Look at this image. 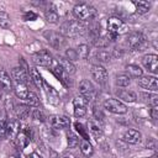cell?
Here are the masks:
<instances>
[{"mask_svg": "<svg viewBox=\"0 0 158 158\" xmlns=\"http://www.w3.org/2000/svg\"><path fill=\"white\" fill-rule=\"evenodd\" d=\"M85 26L81 21L75 20V21H68L62 25V33L69 37H75V36H81L85 32Z\"/></svg>", "mask_w": 158, "mask_h": 158, "instance_id": "1", "label": "cell"}, {"mask_svg": "<svg viewBox=\"0 0 158 158\" xmlns=\"http://www.w3.org/2000/svg\"><path fill=\"white\" fill-rule=\"evenodd\" d=\"M73 14L79 21H88V20H91L95 16L96 11L89 4H78V5L74 6Z\"/></svg>", "mask_w": 158, "mask_h": 158, "instance_id": "2", "label": "cell"}, {"mask_svg": "<svg viewBox=\"0 0 158 158\" xmlns=\"http://www.w3.org/2000/svg\"><path fill=\"white\" fill-rule=\"evenodd\" d=\"M32 60L36 65H40V67H49V65H52V62H53L52 56L46 49L36 52L32 56Z\"/></svg>", "mask_w": 158, "mask_h": 158, "instance_id": "3", "label": "cell"}, {"mask_svg": "<svg viewBox=\"0 0 158 158\" xmlns=\"http://www.w3.org/2000/svg\"><path fill=\"white\" fill-rule=\"evenodd\" d=\"M104 107L112 112V114H126L127 112V107L125 104H122L120 100L117 99H107L104 102Z\"/></svg>", "mask_w": 158, "mask_h": 158, "instance_id": "4", "label": "cell"}, {"mask_svg": "<svg viewBox=\"0 0 158 158\" xmlns=\"http://www.w3.org/2000/svg\"><path fill=\"white\" fill-rule=\"evenodd\" d=\"M107 30H109V33L118 36L120 33H122L126 30V25L118 17L112 16V17H109V20H107Z\"/></svg>", "mask_w": 158, "mask_h": 158, "instance_id": "5", "label": "cell"}, {"mask_svg": "<svg viewBox=\"0 0 158 158\" xmlns=\"http://www.w3.org/2000/svg\"><path fill=\"white\" fill-rule=\"evenodd\" d=\"M137 83L143 89H148V90H152V91H157V89H158V83H157V78L156 77L141 75V77H138Z\"/></svg>", "mask_w": 158, "mask_h": 158, "instance_id": "6", "label": "cell"}, {"mask_svg": "<svg viewBox=\"0 0 158 158\" xmlns=\"http://www.w3.org/2000/svg\"><path fill=\"white\" fill-rule=\"evenodd\" d=\"M91 77L95 81H98L99 84H104L107 79V72L106 69L102 67V65H99V64H95L91 67Z\"/></svg>", "mask_w": 158, "mask_h": 158, "instance_id": "7", "label": "cell"}, {"mask_svg": "<svg viewBox=\"0 0 158 158\" xmlns=\"http://www.w3.org/2000/svg\"><path fill=\"white\" fill-rule=\"evenodd\" d=\"M127 42H128L130 48L133 49V51H136V49H139V48L143 46V43H144V37H143V35L139 33V32H132V33L128 35Z\"/></svg>", "mask_w": 158, "mask_h": 158, "instance_id": "8", "label": "cell"}, {"mask_svg": "<svg viewBox=\"0 0 158 158\" xmlns=\"http://www.w3.org/2000/svg\"><path fill=\"white\" fill-rule=\"evenodd\" d=\"M142 63L153 74L158 73V57L156 54H146L142 58Z\"/></svg>", "mask_w": 158, "mask_h": 158, "instance_id": "9", "label": "cell"}, {"mask_svg": "<svg viewBox=\"0 0 158 158\" xmlns=\"http://www.w3.org/2000/svg\"><path fill=\"white\" fill-rule=\"evenodd\" d=\"M52 73L60 80V83L63 85H65V86H70L72 85V81L69 80V75L64 72V69L59 65V63H57V64H54L52 67Z\"/></svg>", "mask_w": 158, "mask_h": 158, "instance_id": "10", "label": "cell"}, {"mask_svg": "<svg viewBox=\"0 0 158 158\" xmlns=\"http://www.w3.org/2000/svg\"><path fill=\"white\" fill-rule=\"evenodd\" d=\"M44 36L47 37V40L51 43V46H53L57 49L60 48V47H63L64 43H65V40L63 38V36L59 35V33H57V32H52V31L51 32H46Z\"/></svg>", "mask_w": 158, "mask_h": 158, "instance_id": "11", "label": "cell"}, {"mask_svg": "<svg viewBox=\"0 0 158 158\" xmlns=\"http://www.w3.org/2000/svg\"><path fill=\"white\" fill-rule=\"evenodd\" d=\"M21 132V125L17 120H11L6 125V136H9L12 141H15Z\"/></svg>", "mask_w": 158, "mask_h": 158, "instance_id": "12", "label": "cell"}, {"mask_svg": "<svg viewBox=\"0 0 158 158\" xmlns=\"http://www.w3.org/2000/svg\"><path fill=\"white\" fill-rule=\"evenodd\" d=\"M11 77H12V79L17 83V84H27V81H28V78H27V73H26V70L23 69V68H21V67H16V68H14L12 70H11Z\"/></svg>", "mask_w": 158, "mask_h": 158, "instance_id": "13", "label": "cell"}, {"mask_svg": "<svg viewBox=\"0 0 158 158\" xmlns=\"http://www.w3.org/2000/svg\"><path fill=\"white\" fill-rule=\"evenodd\" d=\"M69 123H70V121H69V118H68L67 116L54 115V116L51 117V125H52V127H54V128H58V130L65 128V127L69 126Z\"/></svg>", "mask_w": 158, "mask_h": 158, "instance_id": "14", "label": "cell"}, {"mask_svg": "<svg viewBox=\"0 0 158 158\" xmlns=\"http://www.w3.org/2000/svg\"><path fill=\"white\" fill-rule=\"evenodd\" d=\"M123 141L131 144H136L141 141V132H138L137 130H128L123 135Z\"/></svg>", "mask_w": 158, "mask_h": 158, "instance_id": "15", "label": "cell"}, {"mask_svg": "<svg viewBox=\"0 0 158 158\" xmlns=\"http://www.w3.org/2000/svg\"><path fill=\"white\" fill-rule=\"evenodd\" d=\"M0 89L4 91L12 90V83H11L10 75L5 70H0Z\"/></svg>", "mask_w": 158, "mask_h": 158, "instance_id": "16", "label": "cell"}, {"mask_svg": "<svg viewBox=\"0 0 158 158\" xmlns=\"http://www.w3.org/2000/svg\"><path fill=\"white\" fill-rule=\"evenodd\" d=\"M79 93L89 100V96L94 93V85L89 80H81L79 84Z\"/></svg>", "mask_w": 158, "mask_h": 158, "instance_id": "17", "label": "cell"}, {"mask_svg": "<svg viewBox=\"0 0 158 158\" xmlns=\"http://www.w3.org/2000/svg\"><path fill=\"white\" fill-rule=\"evenodd\" d=\"M58 63H59V65L64 69V72H65L68 75H69V74H74V73H75V67H74V64H73L69 59L60 57V58L58 59Z\"/></svg>", "mask_w": 158, "mask_h": 158, "instance_id": "18", "label": "cell"}, {"mask_svg": "<svg viewBox=\"0 0 158 158\" xmlns=\"http://www.w3.org/2000/svg\"><path fill=\"white\" fill-rule=\"evenodd\" d=\"M133 5L136 6V11L138 14H141V15L148 12L149 9H151V4L148 1H143V0H141V1H133Z\"/></svg>", "mask_w": 158, "mask_h": 158, "instance_id": "19", "label": "cell"}, {"mask_svg": "<svg viewBox=\"0 0 158 158\" xmlns=\"http://www.w3.org/2000/svg\"><path fill=\"white\" fill-rule=\"evenodd\" d=\"M31 79H32V81H33V84L37 86V88H42L43 86V84H44V81H43V79H42V77H41V74H40V72L36 69V68H32L31 69Z\"/></svg>", "mask_w": 158, "mask_h": 158, "instance_id": "20", "label": "cell"}, {"mask_svg": "<svg viewBox=\"0 0 158 158\" xmlns=\"http://www.w3.org/2000/svg\"><path fill=\"white\" fill-rule=\"evenodd\" d=\"M117 95H118L122 100L128 101V102H133V101H136V99H137L136 94H135L133 91H128V90H120V91H117Z\"/></svg>", "mask_w": 158, "mask_h": 158, "instance_id": "21", "label": "cell"}, {"mask_svg": "<svg viewBox=\"0 0 158 158\" xmlns=\"http://www.w3.org/2000/svg\"><path fill=\"white\" fill-rule=\"evenodd\" d=\"M89 131L91 133V136L95 138V139H99L101 136H102V131L100 128V126L98 123H95L94 121H90L89 122Z\"/></svg>", "mask_w": 158, "mask_h": 158, "instance_id": "22", "label": "cell"}, {"mask_svg": "<svg viewBox=\"0 0 158 158\" xmlns=\"http://www.w3.org/2000/svg\"><path fill=\"white\" fill-rule=\"evenodd\" d=\"M30 106L28 105H19L16 107V115L19 118H27L30 116Z\"/></svg>", "mask_w": 158, "mask_h": 158, "instance_id": "23", "label": "cell"}, {"mask_svg": "<svg viewBox=\"0 0 158 158\" xmlns=\"http://www.w3.org/2000/svg\"><path fill=\"white\" fill-rule=\"evenodd\" d=\"M28 91H30V90L27 89V86H26L25 84H17L16 88H15V94H16V96L20 98V99H22V100L26 99Z\"/></svg>", "mask_w": 158, "mask_h": 158, "instance_id": "24", "label": "cell"}, {"mask_svg": "<svg viewBox=\"0 0 158 158\" xmlns=\"http://www.w3.org/2000/svg\"><path fill=\"white\" fill-rule=\"evenodd\" d=\"M80 151H81V153H83L84 156H86V157L91 156L93 152H94L93 146L89 143V141H85V139H83V141L80 142Z\"/></svg>", "mask_w": 158, "mask_h": 158, "instance_id": "25", "label": "cell"}, {"mask_svg": "<svg viewBox=\"0 0 158 158\" xmlns=\"http://www.w3.org/2000/svg\"><path fill=\"white\" fill-rule=\"evenodd\" d=\"M25 101H27L28 106H38L40 105V99H38V96L33 91H28Z\"/></svg>", "mask_w": 158, "mask_h": 158, "instance_id": "26", "label": "cell"}, {"mask_svg": "<svg viewBox=\"0 0 158 158\" xmlns=\"http://www.w3.org/2000/svg\"><path fill=\"white\" fill-rule=\"evenodd\" d=\"M130 83H131V79L126 74L117 75V78H116V85H118V86H128Z\"/></svg>", "mask_w": 158, "mask_h": 158, "instance_id": "27", "label": "cell"}, {"mask_svg": "<svg viewBox=\"0 0 158 158\" xmlns=\"http://www.w3.org/2000/svg\"><path fill=\"white\" fill-rule=\"evenodd\" d=\"M77 54H78V58L86 59L89 56V47L86 44H80L77 49Z\"/></svg>", "mask_w": 158, "mask_h": 158, "instance_id": "28", "label": "cell"}, {"mask_svg": "<svg viewBox=\"0 0 158 158\" xmlns=\"http://www.w3.org/2000/svg\"><path fill=\"white\" fill-rule=\"evenodd\" d=\"M10 25H11V22H10V16H9L6 12L1 11V12H0V27H2V28H9Z\"/></svg>", "mask_w": 158, "mask_h": 158, "instance_id": "29", "label": "cell"}, {"mask_svg": "<svg viewBox=\"0 0 158 158\" xmlns=\"http://www.w3.org/2000/svg\"><path fill=\"white\" fill-rule=\"evenodd\" d=\"M95 56H96L99 62H109L110 58H111V54L107 51H104V49H99Z\"/></svg>", "mask_w": 158, "mask_h": 158, "instance_id": "30", "label": "cell"}, {"mask_svg": "<svg viewBox=\"0 0 158 158\" xmlns=\"http://www.w3.org/2000/svg\"><path fill=\"white\" fill-rule=\"evenodd\" d=\"M79 144V138L73 133V132H68V146L69 148H75Z\"/></svg>", "mask_w": 158, "mask_h": 158, "instance_id": "31", "label": "cell"}, {"mask_svg": "<svg viewBox=\"0 0 158 158\" xmlns=\"http://www.w3.org/2000/svg\"><path fill=\"white\" fill-rule=\"evenodd\" d=\"M109 43H110V41L107 40V37H96V40H95V42H94V44H95L96 47H99L100 49L106 48V47L109 46Z\"/></svg>", "mask_w": 158, "mask_h": 158, "instance_id": "32", "label": "cell"}, {"mask_svg": "<svg viewBox=\"0 0 158 158\" xmlns=\"http://www.w3.org/2000/svg\"><path fill=\"white\" fill-rule=\"evenodd\" d=\"M127 70H128V73L131 74V75H133V77H141L142 75V69L138 67V65H135V64H130V65H127Z\"/></svg>", "mask_w": 158, "mask_h": 158, "instance_id": "33", "label": "cell"}, {"mask_svg": "<svg viewBox=\"0 0 158 158\" xmlns=\"http://www.w3.org/2000/svg\"><path fill=\"white\" fill-rule=\"evenodd\" d=\"M6 120L5 116H0V139H4L6 137Z\"/></svg>", "mask_w": 158, "mask_h": 158, "instance_id": "34", "label": "cell"}, {"mask_svg": "<svg viewBox=\"0 0 158 158\" xmlns=\"http://www.w3.org/2000/svg\"><path fill=\"white\" fill-rule=\"evenodd\" d=\"M74 127H75V130L79 132V135L83 137V139H85V141H89V136H88V133L85 132V128L83 127V125H81V123H79V122H75V123H74Z\"/></svg>", "mask_w": 158, "mask_h": 158, "instance_id": "35", "label": "cell"}, {"mask_svg": "<svg viewBox=\"0 0 158 158\" xmlns=\"http://www.w3.org/2000/svg\"><path fill=\"white\" fill-rule=\"evenodd\" d=\"M46 19H47L48 22H52V23L57 22V21H58V14H57V11H56V10H49V11H47Z\"/></svg>", "mask_w": 158, "mask_h": 158, "instance_id": "36", "label": "cell"}, {"mask_svg": "<svg viewBox=\"0 0 158 158\" xmlns=\"http://www.w3.org/2000/svg\"><path fill=\"white\" fill-rule=\"evenodd\" d=\"M88 102H89V100L85 98V96H78V98H75L74 100H73V105H74V107L75 106H86L88 105Z\"/></svg>", "mask_w": 158, "mask_h": 158, "instance_id": "37", "label": "cell"}, {"mask_svg": "<svg viewBox=\"0 0 158 158\" xmlns=\"http://www.w3.org/2000/svg\"><path fill=\"white\" fill-rule=\"evenodd\" d=\"M86 114V106H75L74 107V116L75 117H83Z\"/></svg>", "mask_w": 158, "mask_h": 158, "instance_id": "38", "label": "cell"}, {"mask_svg": "<svg viewBox=\"0 0 158 158\" xmlns=\"http://www.w3.org/2000/svg\"><path fill=\"white\" fill-rule=\"evenodd\" d=\"M32 116H33V118L40 120V121H43V120H44V115H43V112H42L40 109H35V110L32 111Z\"/></svg>", "mask_w": 158, "mask_h": 158, "instance_id": "39", "label": "cell"}, {"mask_svg": "<svg viewBox=\"0 0 158 158\" xmlns=\"http://www.w3.org/2000/svg\"><path fill=\"white\" fill-rule=\"evenodd\" d=\"M36 19H37V15L35 12H32V11H28V12H26L23 15V20H26V21H33Z\"/></svg>", "mask_w": 158, "mask_h": 158, "instance_id": "40", "label": "cell"}, {"mask_svg": "<svg viewBox=\"0 0 158 158\" xmlns=\"http://www.w3.org/2000/svg\"><path fill=\"white\" fill-rule=\"evenodd\" d=\"M67 57L69 58V60H75V59H78L77 51H75V49H69V51H67Z\"/></svg>", "mask_w": 158, "mask_h": 158, "instance_id": "41", "label": "cell"}, {"mask_svg": "<svg viewBox=\"0 0 158 158\" xmlns=\"http://www.w3.org/2000/svg\"><path fill=\"white\" fill-rule=\"evenodd\" d=\"M93 111H94V115H95V117H96L98 120H102V118H104V115L101 114V111H100V110H99L96 106H94Z\"/></svg>", "mask_w": 158, "mask_h": 158, "instance_id": "42", "label": "cell"}, {"mask_svg": "<svg viewBox=\"0 0 158 158\" xmlns=\"http://www.w3.org/2000/svg\"><path fill=\"white\" fill-rule=\"evenodd\" d=\"M151 117L153 120H157V117H158V109H157V106H153L151 109Z\"/></svg>", "mask_w": 158, "mask_h": 158, "instance_id": "43", "label": "cell"}, {"mask_svg": "<svg viewBox=\"0 0 158 158\" xmlns=\"http://www.w3.org/2000/svg\"><path fill=\"white\" fill-rule=\"evenodd\" d=\"M26 158H41V157H40V156H38L36 152H32V153H30V154H28Z\"/></svg>", "mask_w": 158, "mask_h": 158, "instance_id": "44", "label": "cell"}, {"mask_svg": "<svg viewBox=\"0 0 158 158\" xmlns=\"http://www.w3.org/2000/svg\"><path fill=\"white\" fill-rule=\"evenodd\" d=\"M51 157H52V158H57V157H58V154H57L54 151H51Z\"/></svg>", "mask_w": 158, "mask_h": 158, "instance_id": "45", "label": "cell"}, {"mask_svg": "<svg viewBox=\"0 0 158 158\" xmlns=\"http://www.w3.org/2000/svg\"><path fill=\"white\" fill-rule=\"evenodd\" d=\"M151 158H157V154H154V156H152Z\"/></svg>", "mask_w": 158, "mask_h": 158, "instance_id": "46", "label": "cell"}, {"mask_svg": "<svg viewBox=\"0 0 158 158\" xmlns=\"http://www.w3.org/2000/svg\"><path fill=\"white\" fill-rule=\"evenodd\" d=\"M64 158H73V157H70V156H65Z\"/></svg>", "mask_w": 158, "mask_h": 158, "instance_id": "47", "label": "cell"}, {"mask_svg": "<svg viewBox=\"0 0 158 158\" xmlns=\"http://www.w3.org/2000/svg\"><path fill=\"white\" fill-rule=\"evenodd\" d=\"M1 93H2V90H1V89H0V98H1Z\"/></svg>", "mask_w": 158, "mask_h": 158, "instance_id": "48", "label": "cell"}]
</instances>
